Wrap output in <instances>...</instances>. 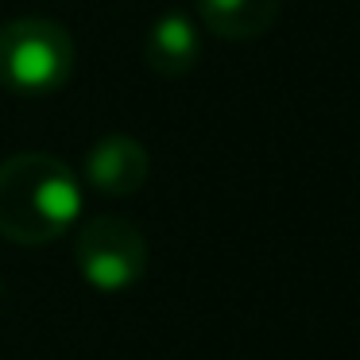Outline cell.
<instances>
[{
  "label": "cell",
  "instance_id": "obj_5",
  "mask_svg": "<svg viewBox=\"0 0 360 360\" xmlns=\"http://www.w3.org/2000/svg\"><path fill=\"white\" fill-rule=\"evenodd\" d=\"M143 58L159 78H186L202 58V35H198L194 20L182 12L159 16L148 32V43H143Z\"/></svg>",
  "mask_w": 360,
  "mask_h": 360
},
{
  "label": "cell",
  "instance_id": "obj_4",
  "mask_svg": "<svg viewBox=\"0 0 360 360\" xmlns=\"http://www.w3.org/2000/svg\"><path fill=\"white\" fill-rule=\"evenodd\" d=\"M151 174V155L132 136H105L86 155V179L105 198H132Z\"/></svg>",
  "mask_w": 360,
  "mask_h": 360
},
{
  "label": "cell",
  "instance_id": "obj_3",
  "mask_svg": "<svg viewBox=\"0 0 360 360\" xmlns=\"http://www.w3.org/2000/svg\"><path fill=\"white\" fill-rule=\"evenodd\" d=\"M74 259H78L82 279L94 290L117 295L143 279L148 271V240L128 217L101 213L86 221L74 240Z\"/></svg>",
  "mask_w": 360,
  "mask_h": 360
},
{
  "label": "cell",
  "instance_id": "obj_6",
  "mask_svg": "<svg viewBox=\"0 0 360 360\" xmlns=\"http://www.w3.org/2000/svg\"><path fill=\"white\" fill-rule=\"evenodd\" d=\"M279 8L283 0H198L202 24L229 43H252L267 35L279 20Z\"/></svg>",
  "mask_w": 360,
  "mask_h": 360
},
{
  "label": "cell",
  "instance_id": "obj_2",
  "mask_svg": "<svg viewBox=\"0 0 360 360\" xmlns=\"http://www.w3.org/2000/svg\"><path fill=\"white\" fill-rule=\"evenodd\" d=\"M74 35L43 16L0 24V86L16 97L58 94L74 78Z\"/></svg>",
  "mask_w": 360,
  "mask_h": 360
},
{
  "label": "cell",
  "instance_id": "obj_1",
  "mask_svg": "<svg viewBox=\"0 0 360 360\" xmlns=\"http://www.w3.org/2000/svg\"><path fill=\"white\" fill-rule=\"evenodd\" d=\"M82 213L78 174L47 151H20L0 163V236L12 244H51Z\"/></svg>",
  "mask_w": 360,
  "mask_h": 360
}]
</instances>
